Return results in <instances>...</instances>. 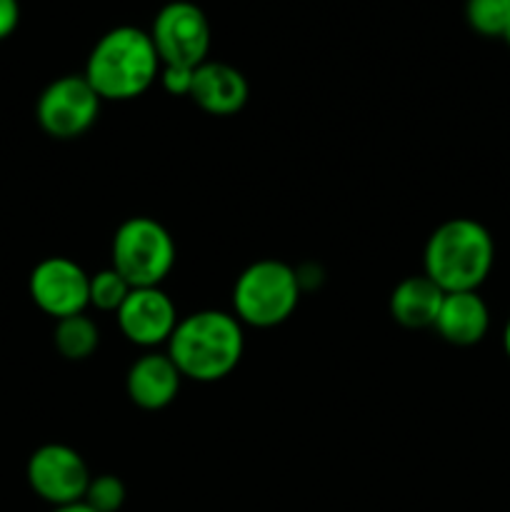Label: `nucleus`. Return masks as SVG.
Listing matches in <instances>:
<instances>
[{"mask_svg": "<svg viewBox=\"0 0 510 512\" xmlns=\"http://www.w3.org/2000/svg\"><path fill=\"white\" fill-rule=\"evenodd\" d=\"M243 328L235 315L200 310L178 320L168 340V358L183 378L215 383L235 370L243 358Z\"/></svg>", "mask_w": 510, "mask_h": 512, "instance_id": "nucleus-1", "label": "nucleus"}, {"mask_svg": "<svg viewBox=\"0 0 510 512\" xmlns=\"http://www.w3.org/2000/svg\"><path fill=\"white\" fill-rule=\"evenodd\" d=\"M193 73L195 68H183V65H163L160 68V80L163 88L170 95H190L193 88Z\"/></svg>", "mask_w": 510, "mask_h": 512, "instance_id": "nucleus-19", "label": "nucleus"}, {"mask_svg": "<svg viewBox=\"0 0 510 512\" xmlns=\"http://www.w3.org/2000/svg\"><path fill=\"white\" fill-rule=\"evenodd\" d=\"M55 348L65 360H88L98 350L100 330L85 313L70 315L55 325Z\"/></svg>", "mask_w": 510, "mask_h": 512, "instance_id": "nucleus-15", "label": "nucleus"}, {"mask_svg": "<svg viewBox=\"0 0 510 512\" xmlns=\"http://www.w3.org/2000/svg\"><path fill=\"white\" fill-rule=\"evenodd\" d=\"M30 298L50 318H70L90 305V278L68 258H45L28 280Z\"/></svg>", "mask_w": 510, "mask_h": 512, "instance_id": "nucleus-9", "label": "nucleus"}, {"mask_svg": "<svg viewBox=\"0 0 510 512\" xmlns=\"http://www.w3.org/2000/svg\"><path fill=\"white\" fill-rule=\"evenodd\" d=\"M130 283L115 268L100 270L90 278V305L103 313H118L120 305L130 295Z\"/></svg>", "mask_w": 510, "mask_h": 512, "instance_id": "nucleus-17", "label": "nucleus"}, {"mask_svg": "<svg viewBox=\"0 0 510 512\" xmlns=\"http://www.w3.org/2000/svg\"><path fill=\"white\" fill-rule=\"evenodd\" d=\"M503 40H505V43H508V48H510V25H508V30H505V35H503Z\"/></svg>", "mask_w": 510, "mask_h": 512, "instance_id": "nucleus-23", "label": "nucleus"}, {"mask_svg": "<svg viewBox=\"0 0 510 512\" xmlns=\"http://www.w3.org/2000/svg\"><path fill=\"white\" fill-rule=\"evenodd\" d=\"M425 275L443 293H468L488 280L495 263V243L488 228L473 218H453L438 225L425 243Z\"/></svg>", "mask_w": 510, "mask_h": 512, "instance_id": "nucleus-3", "label": "nucleus"}, {"mask_svg": "<svg viewBox=\"0 0 510 512\" xmlns=\"http://www.w3.org/2000/svg\"><path fill=\"white\" fill-rule=\"evenodd\" d=\"M503 348H505V355L510 358V320L505 323V330H503Z\"/></svg>", "mask_w": 510, "mask_h": 512, "instance_id": "nucleus-22", "label": "nucleus"}, {"mask_svg": "<svg viewBox=\"0 0 510 512\" xmlns=\"http://www.w3.org/2000/svg\"><path fill=\"white\" fill-rule=\"evenodd\" d=\"M83 503L98 512H118L125 503L123 480L115 478V475H98V478H90Z\"/></svg>", "mask_w": 510, "mask_h": 512, "instance_id": "nucleus-18", "label": "nucleus"}, {"mask_svg": "<svg viewBox=\"0 0 510 512\" xmlns=\"http://www.w3.org/2000/svg\"><path fill=\"white\" fill-rule=\"evenodd\" d=\"M120 333L140 348L168 343L178 325V313L160 288H133L118 313Z\"/></svg>", "mask_w": 510, "mask_h": 512, "instance_id": "nucleus-10", "label": "nucleus"}, {"mask_svg": "<svg viewBox=\"0 0 510 512\" xmlns=\"http://www.w3.org/2000/svg\"><path fill=\"white\" fill-rule=\"evenodd\" d=\"M20 23V3L18 0H0V40L15 33Z\"/></svg>", "mask_w": 510, "mask_h": 512, "instance_id": "nucleus-20", "label": "nucleus"}, {"mask_svg": "<svg viewBox=\"0 0 510 512\" xmlns=\"http://www.w3.org/2000/svg\"><path fill=\"white\" fill-rule=\"evenodd\" d=\"M53 512H98V510H93L85 503H75V505H65V508H53Z\"/></svg>", "mask_w": 510, "mask_h": 512, "instance_id": "nucleus-21", "label": "nucleus"}, {"mask_svg": "<svg viewBox=\"0 0 510 512\" xmlns=\"http://www.w3.org/2000/svg\"><path fill=\"white\" fill-rule=\"evenodd\" d=\"M300 275L280 260H258L235 280V318L253 328H275L295 313Z\"/></svg>", "mask_w": 510, "mask_h": 512, "instance_id": "nucleus-4", "label": "nucleus"}, {"mask_svg": "<svg viewBox=\"0 0 510 512\" xmlns=\"http://www.w3.org/2000/svg\"><path fill=\"white\" fill-rule=\"evenodd\" d=\"M175 265V243L153 218H130L115 230L113 268L130 288H160Z\"/></svg>", "mask_w": 510, "mask_h": 512, "instance_id": "nucleus-5", "label": "nucleus"}, {"mask_svg": "<svg viewBox=\"0 0 510 512\" xmlns=\"http://www.w3.org/2000/svg\"><path fill=\"white\" fill-rule=\"evenodd\" d=\"M28 485L40 500L53 508L83 503L90 473L78 450L60 443H48L35 450L28 460Z\"/></svg>", "mask_w": 510, "mask_h": 512, "instance_id": "nucleus-8", "label": "nucleus"}, {"mask_svg": "<svg viewBox=\"0 0 510 512\" xmlns=\"http://www.w3.org/2000/svg\"><path fill=\"white\" fill-rule=\"evenodd\" d=\"M465 20L485 38H503L510 25V0H465Z\"/></svg>", "mask_w": 510, "mask_h": 512, "instance_id": "nucleus-16", "label": "nucleus"}, {"mask_svg": "<svg viewBox=\"0 0 510 512\" xmlns=\"http://www.w3.org/2000/svg\"><path fill=\"white\" fill-rule=\"evenodd\" d=\"M490 328V310L485 300L480 298L478 290L468 293H445L443 305H440L435 330L440 338L458 348H470L480 343Z\"/></svg>", "mask_w": 510, "mask_h": 512, "instance_id": "nucleus-13", "label": "nucleus"}, {"mask_svg": "<svg viewBox=\"0 0 510 512\" xmlns=\"http://www.w3.org/2000/svg\"><path fill=\"white\" fill-rule=\"evenodd\" d=\"M150 40H153L160 65L198 68L208 58L210 23L195 3L173 0L155 15L150 25Z\"/></svg>", "mask_w": 510, "mask_h": 512, "instance_id": "nucleus-6", "label": "nucleus"}, {"mask_svg": "<svg viewBox=\"0 0 510 512\" xmlns=\"http://www.w3.org/2000/svg\"><path fill=\"white\" fill-rule=\"evenodd\" d=\"M180 370L168 355L148 353L135 360L125 378L128 398L143 410H160L175 400L180 390Z\"/></svg>", "mask_w": 510, "mask_h": 512, "instance_id": "nucleus-12", "label": "nucleus"}, {"mask_svg": "<svg viewBox=\"0 0 510 512\" xmlns=\"http://www.w3.org/2000/svg\"><path fill=\"white\" fill-rule=\"evenodd\" d=\"M443 300L445 293L428 275H410L403 283L395 285L393 295H390V315L403 328H435Z\"/></svg>", "mask_w": 510, "mask_h": 512, "instance_id": "nucleus-14", "label": "nucleus"}, {"mask_svg": "<svg viewBox=\"0 0 510 512\" xmlns=\"http://www.w3.org/2000/svg\"><path fill=\"white\" fill-rule=\"evenodd\" d=\"M100 113V95L85 75H63L40 93L35 105L38 125L58 140H70L93 128Z\"/></svg>", "mask_w": 510, "mask_h": 512, "instance_id": "nucleus-7", "label": "nucleus"}, {"mask_svg": "<svg viewBox=\"0 0 510 512\" xmlns=\"http://www.w3.org/2000/svg\"><path fill=\"white\" fill-rule=\"evenodd\" d=\"M190 98L210 115H235L248 103V80L233 65L205 60L193 73Z\"/></svg>", "mask_w": 510, "mask_h": 512, "instance_id": "nucleus-11", "label": "nucleus"}, {"mask_svg": "<svg viewBox=\"0 0 510 512\" xmlns=\"http://www.w3.org/2000/svg\"><path fill=\"white\" fill-rule=\"evenodd\" d=\"M160 68L150 33L120 25L93 45L83 75L100 100H133L153 85Z\"/></svg>", "mask_w": 510, "mask_h": 512, "instance_id": "nucleus-2", "label": "nucleus"}]
</instances>
